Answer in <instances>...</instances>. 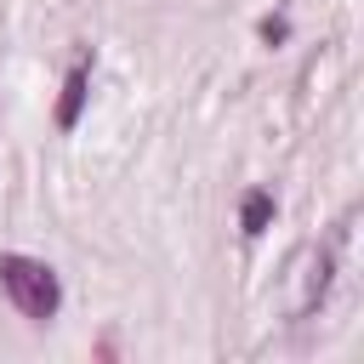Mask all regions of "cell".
<instances>
[{
    "instance_id": "4",
    "label": "cell",
    "mask_w": 364,
    "mask_h": 364,
    "mask_svg": "<svg viewBox=\"0 0 364 364\" xmlns=\"http://www.w3.org/2000/svg\"><path fill=\"white\" fill-rule=\"evenodd\" d=\"M262 40H284V17H267L262 23Z\"/></svg>"
},
{
    "instance_id": "2",
    "label": "cell",
    "mask_w": 364,
    "mask_h": 364,
    "mask_svg": "<svg viewBox=\"0 0 364 364\" xmlns=\"http://www.w3.org/2000/svg\"><path fill=\"white\" fill-rule=\"evenodd\" d=\"M85 80H91L85 63H74V74L63 80V102H57V125H63V131H68V125L80 119V108H85Z\"/></svg>"
},
{
    "instance_id": "3",
    "label": "cell",
    "mask_w": 364,
    "mask_h": 364,
    "mask_svg": "<svg viewBox=\"0 0 364 364\" xmlns=\"http://www.w3.org/2000/svg\"><path fill=\"white\" fill-rule=\"evenodd\" d=\"M267 216H273V199H267V193H250L239 222H245V233H262V228H267Z\"/></svg>"
},
{
    "instance_id": "1",
    "label": "cell",
    "mask_w": 364,
    "mask_h": 364,
    "mask_svg": "<svg viewBox=\"0 0 364 364\" xmlns=\"http://www.w3.org/2000/svg\"><path fill=\"white\" fill-rule=\"evenodd\" d=\"M0 284H6V296H11L28 318H51L57 301H63L57 273H51L46 262H28V256H0Z\"/></svg>"
}]
</instances>
